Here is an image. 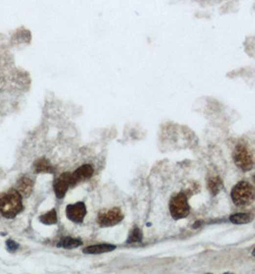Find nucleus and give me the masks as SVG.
Instances as JSON below:
<instances>
[{
	"mask_svg": "<svg viewBox=\"0 0 255 274\" xmlns=\"http://www.w3.org/2000/svg\"><path fill=\"white\" fill-rule=\"evenodd\" d=\"M22 196L17 190H10L0 196V213L4 218L14 219L23 210Z\"/></svg>",
	"mask_w": 255,
	"mask_h": 274,
	"instance_id": "nucleus-1",
	"label": "nucleus"
},
{
	"mask_svg": "<svg viewBox=\"0 0 255 274\" xmlns=\"http://www.w3.org/2000/svg\"><path fill=\"white\" fill-rule=\"evenodd\" d=\"M255 190L247 181H241L232 189V198L237 206L250 205L255 199Z\"/></svg>",
	"mask_w": 255,
	"mask_h": 274,
	"instance_id": "nucleus-2",
	"label": "nucleus"
},
{
	"mask_svg": "<svg viewBox=\"0 0 255 274\" xmlns=\"http://www.w3.org/2000/svg\"><path fill=\"white\" fill-rule=\"evenodd\" d=\"M171 216L175 219H182L188 217L190 213V206L188 204L185 194L181 192L172 197L170 201Z\"/></svg>",
	"mask_w": 255,
	"mask_h": 274,
	"instance_id": "nucleus-3",
	"label": "nucleus"
},
{
	"mask_svg": "<svg viewBox=\"0 0 255 274\" xmlns=\"http://www.w3.org/2000/svg\"><path fill=\"white\" fill-rule=\"evenodd\" d=\"M124 219V215L119 208H113L105 210L99 213L97 222L101 227H111L121 222Z\"/></svg>",
	"mask_w": 255,
	"mask_h": 274,
	"instance_id": "nucleus-4",
	"label": "nucleus"
},
{
	"mask_svg": "<svg viewBox=\"0 0 255 274\" xmlns=\"http://www.w3.org/2000/svg\"><path fill=\"white\" fill-rule=\"evenodd\" d=\"M233 158L236 165L244 171H249L254 167L253 156L247 149V147L243 144L237 145L234 151Z\"/></svg>",
	"mask_w": 255,
	"mask_h": 274,
	"instance_id": "nucleus-5",
	"label": "nucleus"
},
{
	"mask_svg": "<svg viewBox=\"0 0 255 274\" xmlns=\"http://www.w3.org/2000/svg\"><path fill=\"white\" fill-rule=\"evenodd\" d=\"M86 215L87 208L84 202H77L67 207V217L70 220L75 223H82Z\"/></svg>",
	"mask_w": 255,
	"mask_h": 274,
	"instance_id": "nucleus-6",
	"label": "nucleus"
},
{
	"mask_svg": "<svg viewBox=\"0 0 255 274\" xmlns=\"http://www.w3.org/2000/svg\"><path fill=\"white\" fill-rule=\"evenodd\" d=\"M93 172H94V169H93L92 164H84V165L80 166L78 169H76V171L71 173L70 186L75 187L79 183L89 180L93 176Z\"/></svg>",
	"mask_w": 255,
	"mask_h": 274,
	"instance_id": "nucleus-7",
	"label": "nucleus"
},
{
	"mask_svg": "<svg viewBox=\"0 0 255 274\" xmlns=\"http://www.w3.org/2000/svg\"><path fill=\"white\" fill-rule=\"evenodd\" d=\"M70 177L71 173L65 172L54 183V192L59 199L65 197L70 187Z\"/></svg>",
	"mask_w": 255,
	"mask_h": 274,
	"instance_id": "nucleus-8",
	"label": "nucleus"
},
{
	"mask_svg": "<svg viewBox=\"0 0 255 274\" xmlns=\"http://www.w3.org/2000/svg\"><path fill=\"white\" fill-rule=\"evenodd\" d=\"M116 248V247L114 245L101 244V245H94V246L87 247L86 248L83 249V252L85 254H89V255H98V254H102V253L114 251Z\"/></svg>",
	"mask_w": 255,
	"mask_h": 274,
	"instance_id": "nucleus-9",
	"label": "nucleus"
},
{
	"mask_svg": "<svg viewBox=\"0 0 255 274\" xmlns=\"http://www.w3.org/2000/svg\"><path fill=\"white\" fill-rule=\"evenodd\" d=\"M33 188H34V182L29 177L24 176L18 182V191L25 197L29 196L32 193Z\"/></svg>",
	"mask_w": 255,
	"mask_h": 274,
	"instance_id": "nucleus-10",
	"label": "nucleus"
},
{
	"mask_svg": "<svg viewBox=\"0 0 255 274\" xmlns=\"http://www.w3.org/2000/svg\"><path fill=\"white\" fill-rule=\"evenodd\" d=\"M34 171L36 173H54V168L49 161L46 158H41L35 162Z\"/></svg>",
	"mask_w": 255,
	"mask_h": 274,
	"instance_id": "nucleus-11",
	"label": "nucleus"
},
{
	"mask_svg": "<svg viewBox=\"0 0 255 274\" xmlns=\"http://www.w3.org/2000/svg\"><path fill=\"white\" fill-rule=\"evenodd\" d=\"M83 245V242L79 239H74L70 237H65L60 240V242L57 244V247H62L66 249H73L81 247Z\"/></svg>",
	"mask_w": 255,
	"mask_h": 274,
	"instance_id": "nucleus-12",
	"label": "nucleus"
},
{
	"mask_svg": "<svg viewBox=\"0 0 255 274\" xmlns=\"http://www.w3.org/2000/svg\"><path fill=\"white\" fill-rule=\"evenodd\" d=\"M254 216L252 214H245V213H240V214H235L232 215L230 218V220L234 224H247L253 221Z\"/></svg>",
	"mask_w": 255,
	"mask_h": 274,
	"instance_id": "nucleus-13",
	"label": "nucleus"
},
{
	"mask_svg": "<svg viewBox=\"0 0 255 274\" xmlns=\"http://www.w3.org/2000/svg\"><path fill=\"white\" fill-rule=\"evenodd\" d=\"M40 221L44 224L46 225H53L56 224L58 221V218H57V213L55 209H52L51 211H49L46 214L43 215L40 217Z\"/></svg>",
	"mask_w": 255,
	"mask_h": 274,
	"instance_id": "nucleus-14",
	"label": "nucleus"
},
{
	"mask_svg": "<svg viewBox=\"0 0 255 274\" xmlns=\"http://www.w3.org/2000/svg\"><path fill=\"white\" fill-rule=\"evenodd\" d=\"M222 188V181L219 177H213L209 180V189L213 195L217 194Z\"/></svg>",
	"mask_w": 255,
	"mask_h": 274,
	"instance_id": "nucleus-15",
	"label": "nucleus"
},
{
	"mask_svg": "<svg viewBox=\"0 0 255 274\" xmlns=\"http://www.w3.org/2000/svg\"><path fill=\"white\" fill-rule=\"evenodd\" d=\"M142 240V233L140 231L138 227L134 229L128 239V243L129 244H132V243H139V242H141Z\"/></svg>",
	"mask_w": 255,
	"mask_h": 274,
	"instance_id": "nucleus-16",
	"label": "nucleus"
},
{
	"mask_svg": "<svg viewBox=\"0 0 255 274\" xmlns=\"http://www.w3.org/2000/svg\"><path fill=\"white\" fill-rule=\"evenodd\" d=\"M6 246H7V249L10 252L17 251L20 247V245L16 242H14L13 240H8L6 242Z\"/></svg>",
	"mask_w": 255,
	"mask_h": 274,
	"instance_id": "nucleus-17",
	"label": "nucleus"
},
{
	"mask_svg": "<svg viewBox=\"0 0 255 274\" xmlns=\"http://www.w3.org/2000/svg\"><path fill=\"white\" fill-rule=\"evenodd\" d=\"M253 255H254V256H255V249H254V251H253Z\"/></svg>",
	"mask_w": 255,
	"mask_h": 274,
	"instance_id": "nucleus-18",
	"label": "nucleus"
},
{
	"mask_svg": "<svg viewBox=\"0 0 255 274\" xmlns=\"http://www.w3.org/2000/svg\"><path fill=\"white\" fill-rule=\"evenodd\" d=\"M254 180H255V175H254Z\"/></svg>",
	"mask_w": 255,
	"mask_h": 274,
	"instance_id": "nucleus-19",
	"label": "nucleus"
}]
</instances>
